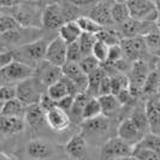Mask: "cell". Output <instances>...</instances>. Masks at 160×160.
<instances>
[{
    "label": "cell",
    "instance_id": "6da1fadb",
    "mask_svg": "<svg viewBox=\"0 0 160 160\" xmlns=\"http://www.w3.org/2000/svg\"><path fill=\"white\" fill-rule=\"evenodd\" d=\"M45 5H40V2L18 1L15 6L8 8V13L13 17L19 27L25 29H38L42 27V11Z\"/></svg>",
    "mask_w": 160,
    "mask_h": 160
},
{
    "label": "cell",
    "instance_id": "7a4b0ae2",
    "mask_svg": "<svg viewBox=\"0 0 160 160\" xmlns=\"http://www.w3.org/2000/svg\"><path fill=\"white\" fill-rule=\"evenodd\" d=\"M47 45V41L45 39H38L32 42L11 49L12 58L15 62L27 65L34 70L41 62L45 60Z\"/></svg>",
    "mask_w": 160,
    "mask_h": 160
},
{
    "label": "cell",
    "instance_id": "3957f363",
    "mask_svg": "<svg viewBox=\"0 0 160 160\" xmlns=\"http://www.w3.org/2000/svg\"><path fill=\"white\" fill-rule=\"evenodd\" d=\"M46 92L45 87L35 76L22 81L16 86V99L27 106L39 104L42 94Z\"/></svg>",
    "mask_w": 160,
    "mask_h": 160
},
{
    "label": "cell",
    "instance_id": "277c9868",
    "mask_svg": "<svg viewBox=\"0 0 160 160\" xmlns=\"http://www.w3.org/2000/svg\"><path fill=\"white\" fill-rule=\"evenodd\" d=\"M130 18L142 23H155L159 21V12L155 1L151 0H130L127 1Z\"/></svg>",
    "mask_w": 160,
    "mask_h": 160
},
{
    "label": "cell",
    "instance_id": "5b68a950",
    "mask_svg": "<svg viewBox=\"0 0 160 160\" xmlns=\"http://www.w3.org/2000/svg\"><path fill=\"white\" fill-rule=\"evenodd\" d=\"M32 76H34V70L32 68L12 60L0 70V87L2 86L16 87L18 83Z\"/></svg>",
    "mask_w": 160,
    "mask_h": 160
},
{
    "label": "cell",
    "instance_id": "8992f818",
    "mask_svg": "<svg viewBox=\"0 0 160 160\" xmlns=\"http://www.w3.org/2000/svg\"><path fill=\"white\" fill-rule=\"evenodd\" d=\"M151 72L149 65L147 60H137L131 65V70L129 75V90L131 93L132 98H137L142 94V88L144 86V82L147 80L148 75Z\"/></svg>",
    "mask_w": 160,
    "mask_h": 160
},
{
    "label": "cell",
    "instance_id": "52a82bcc",
    "mask_svg": "<svg viewBox=\"0 0 160 160\" xmlns=\"http://www.w3.org/2000/svg\"><path fill=\"white\" fill-rule=\"evenodd\" d=\"M132 151L134 147L120 140L119 137H111L101 146L100 158L101 160H117L131 157Z\"/></svg>",
    "mask_w": 160,
    "mask_h": 160
},
{
    "label": "cell",
    "instance_id": "ba28073f",
    "mask_svg": "<svg viewBox=\"0 0 160 160\" xmlns=\"http://www.w3.org/2000/svg\"><path fill=\"white\" fill-rule=\"evenodd\" d=\"M119 46L123 51L124 58L130 63H135L137 60H144V58L148 53V48H147L143 36L122 39Z\"/></svg>",
    "mask_w": 160,
    "mask_h": 160
},
{
    "label": "cell",
    "instance_id": "9c48e42d",
    "mask_svg": "<svg viewBox=\"0 0 160 160\" xmlns=\"http://www.w3.org/2000/svg\"><path fill=\"white\" fill-rule=\"evenodd\" d=\"M110 130V119L104 117L102 114L94 119H89L82 122V136L86 140L89 138H101L107 135Z\"/></svg>",
    "mask_w": 160,
    "mask_h": 160
},
{
    "label": "cell",
    "instance_id": "30bf717a",
    "mask_svg": "<svg viewBox=\"0 0 160 160\" xmlns=\"http://www.w3.org/2000/svg\"><path fill=\"white\" fill-rule=\"evenodd\" d=\"M34 76L40 81L45 89H47L48 87L53 86L63 77V72H62V68L43 60L34 69Z\"/></svg>",
    "mask_w": 160,
    "mask_h": 160
},
{
    "label": "cell",
    "instance_id": "8fae6325",
    "mask_svg": "<svg viewBox=\"0 0 160 160\" xmlns=\"http://www.w3.org/2000/svg\"><path fill=\"white\" fill-rule=\"evenodd\" d=\"M65 22L64 13L60 8L59 2H49L45 5V8L42 11V27L54 30L60 29V27Z\"/></svg>",
    "mask_w": 160,
    "mask_h": 160
},
{
    "label": "cell",
    "instance_id": "7c38bea8",
    "mask_svg": "<svg viewBox=\"0 0 160 160\" xmlns=\"http://www.w3.org/2000/svg\"><path fill=\"white\" fill-rule=\"evenodd\" d=\"M62 72L65 78L70 80L77 88L78 93H86L88 87V76L82 71L78 63H69L66 62L62 66Z\"/></svg>",
    "mask_w": 160,
    "mask_h": 160
},
{
    "label": "cell",
    "instance_id": "4fadbf2b",
    "mask_svg": "<svg viewBox=\"0 0 160 160\" xmlns=\"http://www.w3.org/2000/svg\"><path fill=\"white\" fill-rule=\"evenodd\" d=\"M25 151H27L28 157H30L32 159L45 160L51 158L56 153V148L47 140L32 138L28 142L27 147H25Z\"/></svg>",
    "mask_w": 160,
    "mask_h": 160
},
{
    "label": "cell",
    "instance_id": "5bb4252c",
    "mask_svg": "<svg viewBox=\"0 0 160 160\" xmlns=\"http://www.w3.org/2000/svg\"><path fill=\"white\" fill-rule=\"evenodd\" d=\"M66 47L68 45L59 36L54 38L51 42H48L45 60L62 68L66 63Z\"/></svg>",
    "mask_w": 160,
    "mask_h": 160
},
{
    "label": "cell",
    "instance_id": "9a60e30c",
    "mask_svg": "<svg viewBox=\"0 0 160 160\" xmlns=\"http://www.w3.org/2000/svg\"><path fill=\"white\" fill-rule=\"evenodd\" d=\"M117 137L132 147H135L144 136L143 132L132 123L130 118H125L120 122L117 128Z\"/></svg>",
    "mask_w": 160,
    "mask_h": 160
},
{
    "label": "cell",
    "instance_id": "2e32d148",
    "mask_svg": "<svg viewBox=\"0 0 160 160\" xmlns=\"http://www.w3.org/2000/svg\"><path fill=\"white\" fill-rule=\"evenodd\" d=\"M112 4L113 1H98L90 10L89 17L102 28H111L114 25L111 15Z\"/></svg>",
    "mask_w": 160,
    "mask_h": 160
},
{
    "label": "cell",
    "instance_id": "e0dca14e",
    "mask_svg": "<svg viewBox=\"0 0 160 160\" xmlns=\"http://www.w3.org/2000/svg\"><path fill=\"white\" fill-rule=\"evenodd\" d=\"M46 93L56 102L60 101L62 99H64L65 96H69V95L76 96L77 94H80L77 88L75 87V84L70 80L65 78L64 76L58 81L57 83H54L53 86L48 87L46 89Z\"/></svg>",
    "mask_w": 160,
    "mask_h": 160
},
{
    "label": "cell",
    "instance_id": "ac0fdd59",
    "mask_svg": "<svg viewBox=\"0 0 160 160\" xmlns=\"http://www.w3.org/2000/svg\"><path fill=\"white\" fill-rule=\"evenodd\" d=\"M46 124L53 131L62 132L70 127L71 119L65 111L56 106L52 110H49L48 112H46Z\"/></svg>",
    "mask_w": 160,
    "mask_h": 160
},
{
    "label": "cell",
    "instance_id": "d6986e66",
    "mask_svg": "<svg viewBox=\"0 0 160 160\" xmlns=\"http://www.w3.org/2000/svg\"><path fill=\"white\" fill-rule=\"evenodd\" d=\"M65 152L69 157L75 160H87L88 155V144L87 140L81 134L72 136L68 143L65 144Z\"/></svg>",
    "mask_w": 160,
    "mask_h": 160
},
{
    "label": "cell",
    "instance_id": "ffe728a7",
    "mask_svg": "<svg viewBox=\"0 0 160 160\" xmlns=\"http://www.w3.org/2000/svg\"><path fill=\"white\" fill-rule=\"evenodd\" d=\"M144 111L149 124V132L160 135V101L159 99H148L144 102Z\"/></svg>",
    "mask_w": 160,
    "mask_h": 160
},
{
    "label": "cell",
    "instance_id": "44dd1931",
    "mask_svg": "<svg viewBox=\"0 0 160 160\" xmlns=\"http://www.w3.org/2000/svg\"><path fill=\"white\" fill-rule=\"evenodd\" d=\"M24 122L32 129L38 130L43 124H46V113L41 110L39 104L27 106L24 113Z\"/></svg>",
    "mask_w": 160,
    "mask_h": 160
},
{
    "label": "cell",
    "instance_id": "7402d4cb",
    "mask_svg": "<svg viewBox=\"0 0 160 160\" xmlns=\"http://www.w3.org/2000/svg\"><path fill=\"white\" fill-rule=\"evenodd\" d=\"M25 127L24 119L8 118L0 116V136H11L23 131Z\"/></svg>",
    "mask_w": 160,
    "mask_h": 160
},
{
    "label": "cell",
    "instance_id": "603a6c76",
    "mask_svg": "<svg viewBox=\"0 0 160 160\" xmlns=\"http://www.w3.org/2000/svg\"><path fill=\"white\" fill-rule=\"evenodd\" d=\"M58 32H59L58 36L64 41L66 45L77 42L80 36L82 35V32H81L80 27L76 21H70V22L64 23Z\"/></svg>",
    "mask_w": 160,
    "mask_h": 160
},
{
    "label": "cell",
    "instance_id": "cb8c5ba5",
    "mask_svg": "<svg viewBox=\"0 0 160 160\" xmlns=\"http://www.w3.org/2000/svg\"><path fill=\"white\" fill-rule=\"evenodd\" d=\"M24 113H25V106L18 99H13V100H10L2 104L0 116L8 117V118L24 119Z\"/></svg>",
    "mask_w": 160,
    "mask_h": 160
},
{
    "label": "cell",
    "instance_id": "d4e9b609",
    "mask_svg": "<svg viewBox=\"0 0 160 160\" xmlns=\"http://www.w3.org/2000/svg\"><path fill=\"white\" fill-rule=\"evenodd\" d=\"M98 100H99V104H100V107H101V114L104 117H107V118L113 116L122 107L119 101L117 100V98L112 95V94L99 96Z\"/></svg>",
    "mask_w": 160,
    "mask_h": 160
},
{
    "label": "cell",
    "instance_id": "484cf974",
    "mask_svg": "<svg viewBox=\"0 0 160 160\" xmlns=\"http://www.w3.org/2000/svg\"><path fill=\"white\" fill-rule=\"evenodd\" d=\"M112 21L116 25H122L130 19V13L127 5V1H113L112 4Z\"/></svg>",
    "mask_w": 160,
    "mask_h": 160
},
{
    "label": "cell",
    "instance_id": "4316f807",
    "mask_svg": "<svg viewBox=\"0 0 160 160\" xmlns=\"http://www.w3.org/2000/svg\"><path fill=\"white\" fill-rule=\"evenodd\" d=\"M105 75H107V73L102 69V66L100 69H98L96 71L88 75V87H87V90H86V94L89 98H98L99 96L100 83H101Z\"/></svg>",
    "mask_w": 160,
    "mask_h": 160
},
{
    "label": "cell",
    "instance_id": "83f0119b",
    "mask_svg": "<svg viewBox=\"0 0 160 160\" xmlns=\"http://www.w3.org/2000/svg\"><path fill=\"white\" fill-rule=\"evenodd\" d=\"M95 38L98 41H101V42L106 43L108 47L119 45L120 40H122L118 30L114 29L113 27H111V28H102L95 35Z\"/></svg>",
    "mask_w": 160,
    "mask_h": 160
},
{
    "label": "cell",
    "instance_id": "f1b7e54d",
    "mask_svg": "<svg viewBox=\"0 0 160 160\" xmlns=\"http://www.w3.org/2000/svg\"><path fill=\"white\" fill-rule=\"evenodd\" d=\"M130 119L132 120V123L143 132L144 135L149 132V124H148V119H147V116H146L144 106L143 107L135 106L132 112H131Z\"/></svg>",
    "mask_w": 160,
    "mask_h": 160
},
{
    "label": "cell",
    "instance_id": "f546056e",
    "mask_svg": "<svg viewBox=\"0 0 160 160\" xmlns=\"http://www.w3.org/2000/svg\"><path fill=\"white\" fill-rule=\"evenodd\" d=\"M99 116H101V107H100L98 98H89L82 111V122L94 119Z\"/></svg>",
    "mask_w": 160,
    "mask_h": 160
},
{
    "label": "cell",
    "instance_id": "4dcf8cb0",
    "mask_svg": "<svg viewBox=\"0 0 160 160\" xmlns=\"http://www.w3.org/2000/svg\"><path fill=\"white\" fill-rule=\"evenodd\" d=\"M143 38L148 48V53L160 56V27H157Z\"/></svg>",
    "mask_w": 160,
    "mask_h": 160
},
{
    "label": "cell",
    "instance_id": "1f68e13d",
    "mask_svg": "<svg viewBox=\"0 0 160 160\" xmlns=\"http://www.w3.org/2000/svg\"><path fill=\"white\" fill-rule=\"evenodd\" d=\"M138 148H144V149H149L152 152H155L160 154V135H155V134H146L143 138L135 146Z\"/></svg>",
    "mask_w": 160,
    "mask_h": 160
},
{
    "label": "cell",
    "instance_id": "d6a6232c",
    "mask_svg": "<svg viewBox=\"0 0 160 160\" xmlns=\"http://www.w3.org/2000/svg\"><path fill=\"white\" fill-rule=\"evenodd\" d=\"M76 22L80 27L81 32L84 34H90V35H96L98 32L102 29L101 25L93 21L89 16H81L80 18L76 19Z\"/></svg>",
    "mask_w": 160,
    "mask_h": 160
},
{
    "label": "cell",
    "instance_id": "836d02e7",
    "mask_svg": "<svg viewBox=\"0 0 160 160\" xmlns=\"http://www.w3.org/2000/svg\"><path fill=\"white\" fill-rule=\"evenodd\" d=\"M142 93L146 95H154L159 93V73L157 69L149 72L142 88Z\"/></svg>",
    "mask_w": 160,
    "mask_h": 160
},
{
    "label": "cell",
    "instance_id": "e575fe53",
    "mask_svg": "<svg viewBox=\"0 0 160 160\" xmlns=\"http://www.w3.org/2000/svg\"><path fill=\"white\" fill-rule=\"evenodd\" d=\"M89 96L86 93H80L75 96L73 99V105H72L71 111L69 112V117L71 119V117H73V119H81L82 120V111L84 108V105L87 104Z\"/></svg>",
    "mask_w": 160,
    "mask_h": 160
},
{
    "label": "cell",
    "instance_id": "d590c367",
    "mask_svg": "<svg viewBox=\"0 0 160 160\" xmlns=\"http://www.w3.org/2000/svg\"><path fill=\"white\" fill-rule=\"evenodd\" d=\"M77 42H78L81 53H82V58L83 57L92 56V51H93V47H94V43L96 42L95 35L82 32V35L80 36V39H78Z\"/></svg>",
    "mask_w": 160,
    "mask_h": 160
},
{
    "label": "cell",
    "instance_id": "8d00e7d4",
    "mask_svg": "<svg viewBox=\"0 0 160 160\" xmlns=\"http://www.w3.org/2000/svg\"><path fill=\"white\" fill-rule=\"evenodd\" d=\"M17 28H19V25L13 19V17L10 16L6 11H2V8H0V35L15 30Z\"/></svg>",
    "mask_w": 160,
    "mask_h": 160
},
{
    "label": "cell",
    "instance_id": "74e56055",
    "mask_svg": "<svg viewBox=\"0 0 160 160\" xmlns=\"http://www.w3.org/2000/svg\"><path fill=\"white\" fill-rule=\"evenodd\" d=\"M110 77H111V94L112 95L116 96L123 89L129 88V80L125 75L116 73Z\"/></svg>",
    "mask_w": 160,
    "mask_h": 160
},
{
    "label": "cell",
    "instance_id": "f35d334b",
    "mask_svg": "<svg viewBox=\"0 0 160 160\" xmlns=\"http://www.w3.org/2000/svg\"><path fill=\"white\" fill-rule=\"evenodd\" d=\"M108 49H110V47H108L106 43L96 40V42L94 43V47H93V51H92V56L94 57L96 60L102 65V64H105L106 60H107Z\"/></svg>",
    "mask_w": 160,
    "mask_h": 160
},
{
    "label": "cell",
    "instance_id": "ab89813d",
    "mask_svg": "<svg viewBox=\"0 0 160 160\" xmlns=\"http://www.w3.org/2000/svg\"><path fill=\"white\" fill-rule=\"evenodd\" d=\"M80 68L82 69V71L84 72L87 76L90 75L92 72L96 71L98 69H100L101 68V64L96 60L95 58L93 56H88V57H83L82 59L80 60Z\"/></svg>",
    "mask_w": 160,
    "mask_h": 160
},
{
    "label": "cell",
    "instance_id": "60d3db41",
    "mask_svg": "<svg viewBox=\"0 0 160 160\" xmlns=\"http://www.w3.org/2000/svg\"><path fill=\"white\" fill-rule=\"evenodd\" d=\"M131 157L135 160H160V154L138 147H134Z\"/></svg>",
    "mask_w": 160,
    "mask_h": 160
},
{
    "label": "cell",
    "instance_id": "b9f144b4",
    "mask_svg": "<svg viewBox=\"0 0 160 160\" xmlns=\"http://www.w3.org/2000/svg\"><path fill=\"white\" fill-rule=\"evenodd\" d=\"M82 59V53H81L78 42H73L68 45L66 47V62L69 63H80Z\"/></svg>",
    "mask_w": 160,
    "mask_h": 160
},
{
    "label": "cell",
    "instance_id": "7bdbcfd3",
    "mask_svg": "<svg viewBox=\"0 0 160 160\" xmlns=\"http://www.w3.org/2000/svg\"><path fill=\"white\" fill-rule=\"evenodd\" d=\"M122 59H124V54H123V51H122V48H120L119 45L111 46L110 49H108V57H107V60H106L105 64L106 65L114 64V63L119 62Z\"/></svg>",
    "mask_w": 160,
    "mask_h": 160
},
{
    "label": "cell",
    "instance_id": "ee69618b",
    "mask_svg": "<svg viewBox=\"0 0 160 160\" xmlns=\"http://www.w3.org/2000/svg\"><path fill=\"white\" fill-rule=\"evenodd\" d=\"M16 99V87L13 86H2L0 87V101L4 104L6 101Z\"/></svg>",
    "mask_w": 160,
    "mask_h": 160
},
{
    "label": "cell",
    "instance_id": "f6af8a7d",
    "mask_svg": "<svg viewBox=\"0 0 160 160\" xmlns=\"http://www.w3.org/2000/svg\"><path fill=\"white\" fill-rule=\"evenodd\" d=\"M39 106L41 107V110L46 113V112H48L49 110H52L53 107H56L57 102L56 101H53V100L48 96L47 93L45 92V93L42 94V96H41L40 101H39Z\"/></svg>",
    "mask_w": 160,
    "mask_h": 160
},
{
    "label": "cell",
    "instance_id": "bcb514c9",
    "mask_svg": "<svg viewBox=\"0 0 160 160\" xmlns=\"http://www.w3.org/2000/svg\"><path fill=\"white\" fill-rule=\"evenodd\" d=\"M110 94H111V77H110V75H105L101 83H100L99 96L110 95Z\"/></svg>",
    "mask_w": 160,
    "mask_h": 160
},
{
    "label": "cell",
    "instance_id": "7dc6e473",
    "mask_svg": "<svg viewBox=\"0 0 160 160\" xmlns=\"http://www.w3.org/2000/svg\"><path fill=\"white\" fill-rule=\"evenodd\" d=\"M73 99H75V96H72V95L65 96L64 99H62L60 101L57 102V106L69 114V112L71 111V108H72V105H73Z\"/></svg>",
    "mask_w": 160,
    "mask_h": 160
},
{
    "label": "cell",
    "instance_id": "c3c4849f",
    "mask_svg": "<svg viewBox=\"0 0 160 160\" xmlns=\"http://www.w3.org/2000/svg\"><path fill=\"white\" fill-rule=\"evenodd\" d=\"M116 98H117V100L119 101V104L122 105V106L129 104V102L131 101V99H132V96H131V93H130L129 88L123 89L122 92H119V93L116 95Z\"/></svg>",
    "mask_w": 160,
    "mask_h": 160
},
{
    "label": "cell",
    "instance_id": "681fc988",
    "mask_svg": "<svg viewBox=\"0 0 160 160\" xmlns=\"http://www.w3.org/2000/svg\"><path fill=\"white\" fill-rule=\"evenodd\" d=\"M13 60L12 58V53L11 51H6V52H0V70L6 66L8 63H11Z\"/></svg>",
    "mask_w": 160,
    "mask_h": 160
},
{
    "label": "cell",
    "instance_id": "f907efd6",
    "mask_svg": "<svg viewBox=\"0 0 160 160\" xmlns=\"http://www.w3.org/2000/svg\"><path fill=\"white\" fill-rule=\"evenodd\" d=\"M0 160H13L10 155H8L6 153L0 152Z\"/></svg>",
    "mask_w": 160,
    "mask_h": 160
},
{
    "label": "cell",
    "instance_id": "816d5d0a",
    "mask_svg": "<svg viewBox=\"0 0 160 160\" xmlns=\"http://www.w3.org/2000/svg\"><path fill=\"white\" fill-rule=\"evenodd\" d=\"M117 160H135L132 157H127V158H120V159H117Z\"/></svg>",
    "mask_w": 160,
    "mask_h": 160
},
{
    "label": "cell",
    "instance_id": "f5cc1de1",
    "mask_svg": "<svg viewBox=\"0 0 160 160\" xmlns=\"http://www.w3.org/2000/svg\"><path fill=\"white\" fill-rule=\"evenodd\" d=\"M0 52H6V49L4 48V46H2L1 43H0Z\"/></svg>",
    "mask_w": 160,
    "mask_h": 160
},
{
    "label": "cell",
    "instance_id": "db71d44e",
    "mask_svg": "<svg viewBox=\"0 0 160 160\" xmlns=\"http://www.w3.org/2000/svg\"><path fill=\"white\" fill-rule=\"evenodd\" d=\"M158 70V73H159V93H160V69H157Z\"/></svg>",
    "mask_w": 160,
    "mask_h": 160
},
{
    "label": "cell",
    "instance_id": "11a10c76",
    "mask_svg": "<svg viewBox=\"0 0 160 160\" xmlns=\"http://www.w3.org/2000/svg\"><path fill=\"white\" fill-rule=\"evenodd\" d=\"M0 152H2V144H1V141H0Z\"/></svg>",
    "mask_w": 160,
    "mask_h": 160
},
{
    "label": "cell",
    "instance_id": "9f6ffc18",
    "mask_svg": "<svg viewBox=\"0 0 160 160\" xmlns=\"http://www.w3.org/2000/svg\"><path fill=\"white\" fill-rule=\"evenodd\" d=\"M1 108H2V102L0 101V112H1Z\"/></svg>",
    "mask_w": 160,
    "mask_h": 160
},
{
    "label": "cell",
    "instance_id": "6f0895ef",
    "mask_svg": "<svg viewBox=\"0 0 160 160\" xmlns=\"http://www.w3.org/2000/svg\"><path fill=\"white\" fill-rule=\"evenodd\" d=\"M159 101H160V99H159Z\"/></svg>",
    "mask_w": 160,
    "mask_h": 160
}]
</instances>
